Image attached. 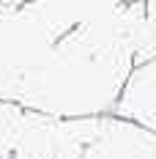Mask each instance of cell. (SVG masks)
Returning <instances> with one entry per match:
<instances>
[{"instance_id":"obj_1","label":"cell","mask_w":156,"mask_h":159,"mask_svg":"<svg viewBox=\"0 0 156 159\" xmlns=\"http://www.w3.org/2000/svg\"><path fill=\"white\" fill-rule=\"evenodd\" d=\"M131 69V49L99 41L82 28H74L22 82L16 104L52 118L109 115Z\"/></svg>"},{"instance_id":"obj_2","label":"cell","mask_w":156,"mask_h":159,"mask_svg":"<svg viewBox=\"0 0 156 159\" xmlns=\"http://www.w3.org/2000/svg\"><path fill=\"white\" fill-rule=\"evenodd\" d=\"M96 0L0 3V102L16 104L22 82L66 33L85 22Z\"/></svg>"},{"instance_id":"obj_3","label":"cell","mask_w":156,"mask_h":159,"mask_svg":"<svg viewBox=\"0 0 156 159\" xmlns=\"http://www.w3.org/2000/svg\"><path fill=\"white\" fill-rule=\"evenodd\" d=\"M55 159H156V134L115 112L63 118Z\"/></svg>"},{"instance_id":"obj_4","label":"cell","mask_w":156,"mask_h":159,"mask_svg":"<svg viewBox=\"0 0 156 159\" xmlns=\"http://www.w3.org/2000/svg\"><path fill=\"white\" fill-rule=\"evenodd\" d=\"M112 112L156 134V58L131 69Z\"/></svg>"},{"instance_id":"obj_5","label":"cell","mask_w":156,"mask_h":159,"mask_svg":"<svg viewBox=\"0 0 156 159\" xmlns=\"http://www.w3.org/2000/svg\"><path fill=\"white\" fill-rule=\"evenodd\" d=\"M60 121L36 110H22L11 159H55L60 148Z\"/></svg>"},{"instance_id":"obj_6","label":"cell","mask_w":156,"mask_h":159,"mask_svg":"<svg viewBox=\"0 0 156 159\" xmlns=\"http://www.w3.org/2000/svg\"><path fill=\"white\" fill-rule=\"evenodd\" d=\"M156 58V0H145V11H142V28H140V41H137V55L134 66L154 61Z\"/></svg>"},{"instance_id":"obj_7","label":"cell","mask_w":156,"mask_h":159,"mask_svg":"<svg viewBox=\"0 0 156 159\" xmlns=\"http://www.w3.org/2000/svg\"><path fill=\"white\" fill-rule=\"evenodd\" d=\"M22 121V107L0 102V159H11V148L16 140V129Z\"/></svg>"},{"instance_id":"obj_8","label":"cell","mask_w":156,"mask_h":159,"mask_svg":"<svg viewBox=\"0 0 156 159\" xmlns=\"http://www.w3.org/2000/svg\"><path fill=\"white\" fill-rule=\"evenodd\" d=\"M112 3H118V6H129V3H142V0H112Z\"/></svg>"},{"instance_id":"obj_9","label":"cell","mask_w":156,"mask_h":159,"mask_svg":"<svg viewBox=\"0 0 156 159\" xmlns=\"http://www.w3.org/2000/svg\"><path fill=\"white\" fill-rule=\"evenodd\" d=\"M8 3H30V0H8Z\"/></svg>"}]
</instances>
